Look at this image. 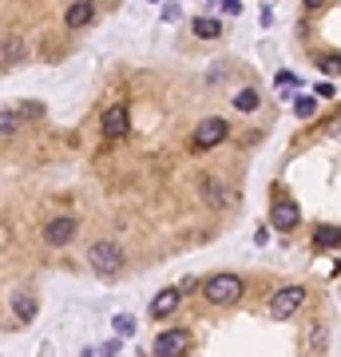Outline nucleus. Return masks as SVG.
I'll use <instances>...</instances> for the list:
<instances>
[{
    "label": "nucleus",
    "instance_id": "nucleus-1",
    "mask_svg": "<svg viewBox=\"0 0 341 357\" xmlns=\"http://www.w3.org/2000/svg\"><path fill=\"white\" fill-rule=\"evenodd\" d=\"M203 298L211 302V306H234L238 298H242V278L223 270V274H211L203 282Z\"/></svg>",
    "mask_w": 341,
    "mask_h": 357
},
{
    "label": "nucleus",
    "instance_id": "nucleus-2",
    "mask_svg": "<svg viewBox=\"0 0 341 357\" xmlns=\"http://www.w3.org/2000/svg\"><path fill=\"white\" fill-rule=\"evenodd\" d=\"M87 266H92L99 278L119 274V266H123V246L115 243V238H99V243H92L87 246Z\"/></svg>",
    "mask_w": 341,
    "mask_h": 357
},
{
    "label": "nucleus",
    "instance_id": "nucleus-3",
    "mask_svg": "<svg viewBox=\"0 0 341 357\" xmlns=\"http://www.w3.org/2000/svg\"><path fill=\"white\" fill-rule=\"evenodd\" d=\"M302 302H306V290H302V286H286V290H278L274 298H270V318H274V322H286V318H293V314L302 309Z\"/></svg>",
    "mask_w": 341,
    "mask_h": 357
},
{
    "label": "nucleus",
    "instance_id": "nucleus-4",
    "mask_svg": "<svg viewBox=\"0 0 341 357\" xmlns=\"http://www.w3.org/2000/svg\"><path fill=\"white\" fill-rule=\"evenodd\" d=\"M230 135V127H227V119H218V115H211V119H203L198 123V131H195V151H207V147H218L223 139Z\"/></svg>",
    "mask_w": 341,
    "mask_h": 357
},
{
    "label": "nucleus",
    "instance_id": "nucleus-5",
    "mask_svg": "<svg viewBox=\"0 0 341 357\" xmlns=\"http://www.w3.org/2000/svg\"><path fill=\"white\" fill-rule=\"evenodd\" d=\"M191 345V334L187 329H167L155 338V357H183Z\"/></svg>",
    "mask_w": 341,
    "mask_h": 357
},
{
    "label": "nucleus",
    "instance_id": "nucleus-6",
    "mask_svg": "<svg viewBox=\"0 0 341 357\" xmlns=\"http://www.w3.org/2000/svg\"><path fill=\"white\" fill-rule=\"evenodd\" d=\"M76 234H80V223H76V218H52L48 227H44V243L48 246H68Z\"/></svg>",
    "mask_w": 341,
    "mask_h": 357
},
{
    "label": "nucleus",
    "instance_id": "nucleus-7",
    "mask_svg": "<svg viewBox=\"0 0 341 357\" xmlns=\"http://www.w3.org/2000/svg\"><path fill=\"white\" fill-rule=\"evenodd\" d=\"M270 223L278 230H293L302 223V211H298V203L293 198H274V207H270Z\"/></svg>",
    "mask_w": 341,
    "mask_h": 357
},
{
    "label": "nucleus",
    "instance_id": "nucleus-8",
    "mask_svg": "<svg viewBox=\"0 0 341 357\" xmlns=\"http://www.w3.org/2000/svg\"><path fill=\"white\" fill-rule=\"evenodd\" d=\"M24 56H28V44H24V36H4V40H0V72L17 68Z\"/></svg>",
    "mask_w": 341,
    "mask_h": 357
},
{
    "label": "nucleus",
    "instance_id": "nucleus-9",
    "mask_svg": "<svg viewBox=\"0 0 341 357\" xmlns=\"http://www.w3.org/2000/svg\"><path fill=\"white\" fill-rule=\"evenodd\" d=\"M8 306H12V314H17V322H20V325H28V322L36 318L40 302H36V294H32V290H12Z\"/></svg>",
    "mask_w": 341,
    "mask_h": 357
},
{
    "label": "nucleus",
    "instance_id": "nucleus-10",
    "mask_svg": "<svg viewBox=\"0 0 341 357\" xmlns=\"http://www.w3.org/2000/svg\"><path fill=\"white\" fill-rule=\"evenodd\" d=\"M99 127H103L107 139H123V135H127V108H107Z\"/></svg>",
    "mask_w": 341,
    "mask_h": 357
},
{
    "label": "nucleus",
    "instance_id": "nucleus-11",
    "mask_svg": "<svg viewBox=\"0 0 341 357\" xmlns=\"http://www.w3.org/2000/svg\"><path fill=\"white\" fill-rule=\"evenodd\" d=\"M183 302V290H159L155 294V302H151V318H167V314H175Z\"/></svg>",
    "mask_w": 341,
    "mask_h": 357
},
{
    "label": "nucleus",
    "instance_id": "nucleus-12",
    "mask_svg": "<svg viewBox=\"0 0 341 357\" xmlns=\"http://www.w3.org/2000/svg\"><path fill=\"white\" fill-rule=\"evenodd\" d=\"M92 17H96V4L80 0V4H68L64 24H68V28H83V24H92Z\"/></svg>",
    "mask_w": 341,
    "mask_h": 357
},
{
    "label": "nucleus",
    "instance_id": "nucleus-13",
    "mask_svg": "<svg viewBox=\"0 0 341 357\" xmlns=\"http://www.w3.org/2000/svg\"><path fill=\"white\" fill-rule=\"evenodd\" d=\"M329 246H341V230L338 227H318L313 230V250H329Z\"/></svg>",
    "mask_w": 341,
    "mask_h": 357
},
{
    "label": "nucleus",
    "instance_id": "nucleus-14",
    "mask_svg": "<svg viewBox=\"0 0 341 357\" xmlns=\"http://www.w3.org/2000/svg\"><path fill=\"white\" fill-rule=\"evenodd\" d=\"M230 103H234L238 112H258V103H262V99H258V92H254V88H238Z\"/></svg>",
    "mask_w": 341,
    "mask_h": 357
},
{
    "label": "nucleus",
    "instance_id": "nucleus-15",
    "mask_svg": "<svg viewBox=\"0 0 341 357\" xmlns=\"http://www.w3.org/2000/svg\"><path fill=\"white\" fill-rule=\"evenodd\" d=\"M223 32V24L214 17H195V36H203V40H214V36Z\"/></svg>",
    "mask_w": 341,
    "mask_h": 357
},
{
    "label": "nucleus",
    "instance_id": "nucleus-16",
    "mask_svg": "<svg viewBox=\"0 0 341 357\" xmlns=\"http://www.w3.org/2000/svg\"><path fill=\"white\" fill-rule=\"evenodd\" d=\"M203 198H207L211 207H223V203H227V191H223L214 178H203Z\"/></svg>",
    "mask_w": 341,
    "mask_h": 357
},
{
    "label": "nucleus",
    "instance_id": "nucleus-17",
    "mask_svg": "<svg viewBox=\"0 0 341 357\" xmlns=\"http://www.w3.org/2000/svg\"><path fill=\"white\" fill-rule=\"evenodd\" d=\"M20 127H24V119L17 115V108L12 112H0V135H17Z\"/></svg>",
    "mask_w": 341,
    "mask_h": 357
},
{
    "label": "nucleus",
    "instance_id": "nucleus-18",
    "mask_svg": "<svg viewBox=\"0 0 341 357\" xmlns=\"http://www.w3.org/2000/svg\"><path fill=\"white\" fill-rule=\"evenodd\" d=\"M293 115H298V119H313V115H318V99H313V96H298Z\"/></svg>",
    "mask_w": 341,
    "mask_h": 357
},
{
    "label": "nucleus",
    "instance_id": "nucleus-19",
    "mask_svg": "<svg viewBox=\"0 0 341 357\" xmlns=\"http://www.w3.org/2000/svg\"><path fill=\"white\" fill-rule=\"evenodd\" d=\"M17 115H20V119H40V115H44V103H36V99H20Z\"/></svg>",
    "mask_w": 341,
    "mask_h": 357
},
{
    "label": "nucleus",
    "instance_id": "nucleus-20",
    "mask_svg": "<svg viewBox=\"0 0 341 357\" xmlns=\"http://www.w3.org/2000/svg\"><path fill=\"white\" fill-rule=\"evenodd\" d=\"M115 334H119V338H131V334H135V318H131V314H119V318H115Z\"/></svg>",
    "mask_w": 341,
    "mask_h": 357
},
{
    "label": "nucleus",
    "instance_id": "nucleus-21",
    "mask_svg": "<svg viewBox=\"0 0 341 357\" xmlns=\"http://www.w3.org/2000/svg\"><path fill=\"white\" fill-rule=\"evenodd\" d=\"M318 68H322L325 76H333V72H341V56H322V60H318Z\"/></svg>",
    "mask_w": 341,
    "mask_h": 357
},
{
    "label": "nucleus",
    "instance_id": "nucleus-22",
    "mask_svg": "<svg viewBox=\"0 0 341 357\" xmlns=\"http://www.w3.org/2000/svg\"><path fill=\"white\" fill-rule=\"evenodd\" d=\"M119 349H123V345L115 338V341H107V345H99V357H119Z\"/></svg>",
    "mask_w": 341,
    "mask_h": 357
},
{
    "label": "nucleus",
    "instance_id": "nucleus-23",
    "mask_svg": "<svg viewBox=\"0 0 341 357\" xmlns=\"http://www.w3.org/2000/svg\"><path fill=\"white\" fill-rule=\"evenodd\" d=\"M223 12H227V17H238V12H242V0H223Z\"/></svg>",
    "mask_w": 341,
    "mask_h": 357
},
{
    "label": "nucleus",
    "instance_id": "nucleus-24",
    "mask_svg": "<svg viewBox=\"0 0 341 357\" xmlns=\"http://www.w3.org/2000/svg\"><path fill=\"white\" fill-rule=\"evenodd\" d=\"M179 17H183V12L175 8V4H167V8H163V20H179Z\"/></svg>",
    "mask_w": 341,
    "mask_h": 357
},
{
    "label": "nucleus",
    "instance_id": "nucleus-25",
    "mask_svg": "<svg viewBox=\"0 0 341 357\" xmlns=\"http://www.w3.org/2000/svg\"><path fill=\"white\" fill-rule=\"evenodd\" d=\"M329 131H333V135H338V131H341V119H333V123H329Z\"/></svg>",
    "mask_w": 341,
    "mask_h": 357
},
{
    "label": "nucleus",
    "instance_id": "nucleus-26",
    "mask_svg": "<svg viewBox=\"0 0 341 357\" xmlns=\"http://www.w3.org/2000/svg\"><path fill=\"white\" fill-rule=\"evenodd\" d=\"M83 357H99V349H83Z\"/></svg>",
    "mask_w": 341,
    "mask_h": 357
},
{
    "label": "nucleus",
    "instance_id": "nucleus-27",
    "mask_svg": "<svg viewBox=\"0 0 341 357\" xmlns=\"http://www.w3.org/2000/svg\"><path fill=\"white\" fill-rule=\"evenodd\" d=\"M333 274H341V258H338V266H333Z\"/></svg>",
    "mask_w": 341,
    "mask_h": 357
}]
</instances>
